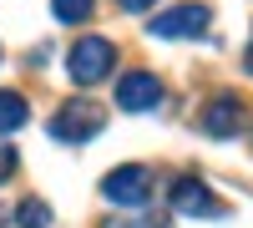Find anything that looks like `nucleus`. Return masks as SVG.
<instances>
[{"instance_id": "1", "label": "nucleus", "mask_w": 253, "mask_h": 228, "mask_svg": "<svg viewBox=\"0 0 253 228\" xmlns=\"http://www.w3.org/2000/svg\"><path fill=\"white\" fill-rule=\"evenodd\" d=\"M101 127H107V107H101V101H86V96L61 101V107L51 112V122H46V132H51L56 142H66V147H81V142H91Z\"/></svg>"}, {"instance_id": "2", "label": "nucleus", "mask_w": 253, "mask_h": 228, "mask_svg": "<svg viewBox=\"0 0 253 228\" xmlns=\"http://www.w3.org/2000/svg\"><path fill=\"white\" fill-rule=\"evenodd\" d=\"M112 71H117V46L107 36H81L66 51V76L76 87H96V81H107Z\"/></svg>"}, {"instance_id": "3", "label": "nucleus", "mask_w": 253, "mask_h": 228, "mask_svg": "<svg viewBox=\"0 0 253 228\" xmlns=\"http://www.w3.org/2000/svg\"><path fill=\"white\" fill-rule=\"evenodd\" d=\"M101 198L117 203V208H147V198H152V173L142 168V162H122L101 178Z\"/></svg>"}, {"instance_id": "4", "label": "nucleus", "mask_w": 253, "mask_h": 228, "mask_svg": "<svg viewBox=\"0 0 253 228\" xmlns=\"http://www.w3.org/2000/svg\"><path fill=\"white\" fill-rule=\"evenodd\" d=\"M208 26H213V10L203 0H187V5H172L152 20V36L157 41H203Z\"/></svg>"}, {"instance_id": "5", "label": "nucleus", "mask_w": 253, "mask_h": 228, "mask_svg": "<svg viewBox=\"0 0 253 228\" xmlns=\"http://www.w3.org/2000/svg\"><path fill=\"white\" fill-rule=\"evenodd\" d=\"M167 203H172V213H182V218H223L228 213L223 198H213L208 182H198V178H177L172 188H167Z\"/></svg>"}, {"instance_id": "6", "label": "nucleus", "mask_w": 253, "mask_h": 228, "mask_svg": "<svg viewBox=\"0 0 253 228\" xmlns=\"http://www.w3.org/2000/svg\"><path fill=\"white\" fill-rule=\"evenodd\" d=\"M162 76L157 71H126L117 81V107L122 112H157L162 107Z\"/></svg>"}, {"instance_id": "7", "label": "nucleus", "mask_w": 253, "mask_h": 228, "mask_svg": "<svg viewBox=\"0 0 253 228\" xmlns=\"http://www.w3.org/2000/svg\"><path fill=\"white\" fill-rule=\"evenodd\" d=\"M243 127V96H233V91H223V96H213V101H208V107H203V132L208 137H233Z\"/></svg>"}, {"instance_id": "8", "label": "nucleus", "mask_w": 253, "mask_h": 228, "mask_svg": "<svg viewBox=\"0 0 253 228\" xmlns=\"http://www.w3.org/2000/svg\"><path fill=\"white\" fill-rule=\"evenodd\" d=\"M31 122V107L20 91H0V132H20Z\"/></svg>"}, {"instance_id": "9", "label": "nucleus", "mask_w": 253, "mask_h": 228, "mask_svg": "<svg viewBox=\"0 0 253 228\" xmlns=\"http://www.w3.org/2000/svg\"><path fill=\"white\" fill-rule=\"evenodd\" d=\"M15 223L20 228H51V208L41 198H20L15 203Z\"/></svg>"}, {"instance_id": "10", "label": "nucleus", "mask_w": 253, "mask_h": 228, "mask_svg": "<svg viewBox=\"0 0 253 228\" xmlns=\"http://www.w3.org/2000/svg\"><path fill=\"white\" fill-rule=\"evenodd\" d=\"M91 5L96 0H51V15L61 26H81V20H91Z\"/></svg>"}, {"instance_id": "11", "label": "nucleus", "mask_w": 253, "mask_h": 228, "mask_svg": "<svg viewBox=\"0 0 253 228\" xmlns=\"http://www.w3.org/2000/svg\"><path fill=\"white\" fill-rule=\"evenodd\" d=\"M10 173H15V147L0 142V182H10Z\"/></svg>"}, {"instance_id": "12", "label": "nucleus", "mask_w": 253, "mask_h": 228, "mask_svg": "<svg viewBox=\"0 0 253 228\" xmlns=\"http://www.w3.org/2000/svg\"><path fill=\"white\" fill-rule=\"evenodd\" d=\"M117 5H122L126 15H142V10H152V5H157V0H117Z\"/></svg>"}, {"instance_id": "13", "label": "nucleus", "mask_w": 253, "mask_h": 228, "mask_svg": "<svg viewBox=\"0 0 253 228\" xmlns=\"http://www.w3.org/2000/svg\"><path fill=\"white\" fill-rule=\"evenodd\" d=\"M248 71H253V51H248Z\"/></svg>"}, {"instance_id": "14", "label": "nucleus", "mask_w": 253, "mask_h": 228, "mask_svg": "<svg viewBox=\"0 0 253 228\" xmlns=\"http://www.w3.org/2000/svg\"><path fill=\"white\" fill-rule=\"evenodd\" d=\"M0 228H5V213H0Z\"/></svg>"}]
</instances>
